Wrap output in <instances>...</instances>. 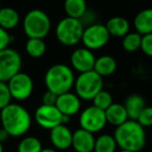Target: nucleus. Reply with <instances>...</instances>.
Masks as SVG:
<instances>
[{"label": "nucleus", "instance_id": "obj_35", "mask_svg": "<svg viewBox=\"0 0 152 152\" xmlns=\"http://www.w3.org/2000/svg\"><path fill=\"white\" fill-rule=\"evenodd\" d=\"M0 152H3V145L1 142H0Z\"/></svg>", "mask_w": 152, "mask_h": 152}, {"label": "nucleus", "instance_id": "obj_16", "mask_svg": "<svg viewBox=\"0 0 152 152\" xmlns=\"http://www.w3.org/2000/svg\"><path fill=\"white\" fill-rule=\"evenodd\" d=\"M105 27L110 37L123 38L130 30V24L126 18L117 16V17H113L107 20Z\"/></svg>", "mask_w": 152, "mask_h": 152}, {"label": "nucleus", "instance_id": "obj_7", "mask_svg": "<svg viewBox=\"0 0 152 152\" xmlns=\"http://www.w3.org/2000/svg\"><path fill=\"white\" fill-rule=\"evenodd\" d=\"M22 67L20 53L13 48H5L0 51V81L7 83L19 73Z\"/></svg>", "mask_w": 152, "mask_h": 152}, {"label": "nucleus", "instance_id": "obj_5", "mask_svg": "<svg viewBox=\"0 0 152 152\" xmlns=\"http://www.w3.org/2000/svg\"><path fill=\"white\" fill-rule=\"evenodd\" d=\"M75 94L80 100H93V98L103 89V77L94 70L79 73L74 81Z\"/></svg>", "mask_w": 152, "mask_h": 152}, {"label": "nucleus", "instance_id": "obj_4", "mask_svg": "<svg viewBox=\"0 0 152 152\" xmlns=\"http://www.w3.org/2000/svg\"><path fill=\"white\" fill-rule=\"evenodd\" d=\"M23 30L28 38H46L51 30L50 18L42 10H31L23 19Z\"/></svg>", "mask_w": 152, "mask_h": 152}, {"label": "nucleus", "instance_id": "obj_3", "mask_svg": "<svg viewBox=\"0 0 152 152\" xmlns=\"http://www.w3.org/2000/svg\"><path fill=\"white\" fill-rule=\"evenodd\" d=\"M44 80L47 90L58 96L71 91L74 87L75 76L69 66L56 64L46 71Z\"/></svg>", "mask_w": 152, "mask_h": 152}, {"label": "nucleus", "instance_id": "obj_25", "mask_svg": "<svg viewBox=\"0 0 152 152\" xmlns=\"http://www.w3.org/2000/svg\"><path fill=\"white\" fill-rule=\"evenodd\" d=\"M42 149V143L36 137H25L18 145V152H41Z\"/></svg>", "mask_w": 152, "mask_h": 152}, {"label": "nucleus", "instance_id": "obj_1", "mask_svg": "<svg viewBox=\"0 0 152 152\" xmlns=\"http://www.w3.org/2000/svg\"><path fill=\"white\" fill-rule=\"evenodd\" d=\"M2 128L10 137H18L25 134L31 126V117L28 110L17 103H10L0 110Z\"/></svg>", "mask_w": 152, "mask_h": 152}, {"label": "nucleus", "instance_id": "obj_34", "mask_svg": "<svg viewBox=\"0 0 152 152\" xmlns=\"http://www.w3.org/2000/svg\"><path fill=\"white\" fill-rule=\"evenodd\" d=\"M41 152H57L56 149H53V148H43Z\"/></svg>", "mask_w": 152, "mask_h": 152}, {"label": "nucleus", "instance_id": "obj_26", "mask_svg": "<svg viewBox=\"0 0 152 152\" xmlns=\"http://www.w3.org/2000/svg\"><path fill=\"white\" fill-rule=\"evenodd\" d=\"M142 34L139 32H128L125 37H123L122 47L127 52H134L141 48Z\"/></svg>", "mask_w": 152, "mask_h": 152}, {"label": "nucleus", "instance_id": "obj_29", "mask_svg": "<svg viewBox=\"0 0 152 152\" xmlns=\"http://www.w3.org/2000/svg\"><path fill=\"white\" fill-rule=\"evenodd\" d=\"M137 122L144 127H151L152 126V106H146L137 118Z\"/></svg>", "mask_w": 152, "mask_h": 152}, {"label": "nucleus", "instance_id": "obj_20", "mask_svg": "<svg viewBox=\"0 0 152 152\" xmlns=\"http://www.w3.org/2000/svg\"><path fill=\"white\" fill-rule=\"evenodd\" d=\"M93 70L101 77L110 76L114 74L117 70V61L110 55H101L96 58Z\"/></svg>", "mask_w": 152, "mask_h": 152}, {"label": "nucleus", "instance_id": "obj_36", "mask_svg": "<svg viewBox=\"0 0 152 152\" xmlns=\"http://www.w3.org/2000/svg\"><path fill=\"white\" fill-rule=\"evenodd\" d=\"M119 152H133V151H128V150H122V149H121Z\"/></svg>", "mask_w": 152, "mask_h": 152}, {"label": "nucleus", "instance_id": "obj_22", "mask_svg": "<svg viewBox=\"0 0 152 152\" xmlns=\"http://www.w3.org/2000/svg\"><path fill=\"white\" fill-rule=\"evenodd\" d=\"M64 9L67 17L80 19L88 10L86 0H65Z\"/></svg>", "mask_w": 152, "mask_h": 152}, {"label": "nucleus", "instance_id": "obj_12", "mask_svg": "<svg viewBox=\"0 0 152 152\" xmlns=\"http://www.w3.org/2000/svg\"><path fill=\"white\" fill-rule=\"evenodd\" d=\"M95 61L96 57L93 51L86 48V47L75 49L72 52L71 57H70L72 68L79 73H83V72L93 70Z\"/></svg>", "mask_w": 152, "mask_h": 152}, {"label": "nucleus", "instance_id": "obj_10", "mask_svg": "<svg viewBox=\"0 0 152 152\" xmlns=\"http://www.w3.org/2000/svg\"><path fill=\"white\" fill-rule=\"evenodd\" d=\"M7 87L13 99L26 100L30 97L34 91V81L28 74L19 72L7 81Z\"/></svg>", "mask_w": 152, "mask_h": 152}, {"label": "nucleus", "instance_id": "obj_13", "mask_svg": "<svg viewBox=\"0 0 152 152\" xmlns=\"http://www.w3.org/2000/svg\"><path fill=\"white\" fill-rule=\"evenodd\" d=\"M55 106L63 115L72 117L80 110L81 100L75 93L67 92L57 96Z\"/></svg>", "mask_w": 152, "mask_h": 152}, {"label": "nucleus", "instance_id": "obj_38", "mask_svg": "<svg viewBox=\"0 0 152 152\" xmlns=\"http://www.w3.org/2000/svg\"><path fill=\"white\" fill-rule=\"evenodd\" d=\"M150 152H152V151H150Z\"/></svg>", "mask_w": 152, "mask_h": 152}, {"label": "nucleus", "instance_id": "obj_28", "mask_svg": "<svg viewBox=\"0 0 152 152\" xmlns=\"http://www.w3.org/2000/svg\"><path fill=\"white\" fill-rule=\"evenodd\" d=\"M12 95L7 87V83L4 81H0V110L12 103Z\"/></svg>", "mask_w": 152, "mask_h": 152}, {"label": "nucleus", "instance_id": "obj_31", "mask_svg": "<svg viewBox=\"0 0 152 152\" xmlns=\"http://www.w3.org/2000/svg\"><path fill=\"white\" fill-rule=\"evenodd\" d=\"M12 41V38L10 36L9 31L5 30L4 28L0 27V51L3 49L7 48Z\"/></svg>", "mask_w": 152, "mask_h": 152}, {"label": "nucleus", "instance_id": "obj_30", "mask_svg": "<svg viewBox=\"0 0 152 152\" xmlns=\"http://www.w3.org/2000/svg\"><path fill=\"white\" fill-rule=\"evenodd\" d=\"M141 49L143 53L146 55L152 57V34H148L145 36H142Z\"/></svg>", "mask_w": 152, "mask_h": 152}, {"label": "nucleus", "instance_id": "obj_15", "mask_svg": "<svg viewBox=\"0 0 152 152\" xmlns=\"http://www.w3.org/2000/svg\"><path fill=\"white\" fill-rule=\"evenodd\" d=\"M73 132L67 125L61 124L50 130V142L56 150H66L72 145Z\"/></svg>", "mask_w": 152, "mask_h": 152}, {"label": "nucleus", "instance_id": "obj_19", "mask_svg": "<svg viewBox=\"0 0 152 152\" xmlns=\"http://www.w3.org/2000/svg\"><path fill=\"white\" fill-rule=\"evenodd\" d=\"M137 32L142 36L152 34V9H146L139 12L133 20Z\"/></svg>", "mask_w": 152, "mask_h": 152}, {"label": "nucleus", "instance_id": "obj_23", "mask_svg": "<svg viewBox=\"0 0 152 152\" xmlns=\"http://www.w3.org/2000/svg\"><path fill=\"white\" fill-rule=\"evenodd\" d=\"M46 43L44 42V39L37 38H28L27 42L25 44V50L29 56L34 58H39L43 56L46 52Z\"/></svg>", "mask_w": 152, "mask_h": 152}, {"label": "nucleus", "instance_id": "obj_21", "mask_svg": "<svg viewBox=\"0 0 152 152\" xmlns=\"http://www.w3.org/2000/svg\"><path fill=\"white\" fill-rule=\"evenodd\" d=\"M20 22V16L13 7H1L0 9V27L5 30L14 29Z\"/></svg>", "mask_w": 152, "mask_h": 152}, {"label": "nucleus", "instance_id": "obj_37", "mask_svg": "<svg viewBox=\"0 0 152 152\" xmlns=\"http://www.w3.org/2000/svg\"><path fill=\"white\" fill-rule=\"evenodd\" d=\"M0 9H1V5H0Z\"/></svg>", "mask_w": 152, "mask_h": 152}, {"label": "nucleus", "instance_id": "obj_8", "mask_svg": "<svg viewBox=\"0 0 152 152\" xmlns=\"http://www.w3.org/2000/svg\"><path fill=\"white\" fill-rule=\"evenodd\" d=\"M110 38V36L105 25L94 23L85 27L83 37H81V43L83 44V47L94 51L103 48L108 43Z\"/></svg>", "mask_w": 152, "mask_h": 152}, {"label": "nucleus", "instance_id": "obj_33", "mask_svg": "<svg viewBox=\"0 0 152 152\" xmlns=\"http://www.w3.org/2000/svg\"><path fill=\"white\" fill-rule=\"evenodd\" d=\"M9 137H10V134L7 133V131L5 130V129H3V128L0 129V142H1V143L5 142Z\"/></svg>", "mask_w": 152, "mask_h": 152}, {"label": "nucleus", "instance_id": "obj_6", "mask_svg": "<svg viewBox=\"0 0 152 152\" xmlns=\"http://www.w3.org/2000/svg\"><path fill=\"white\" fill-rule=\"evenodd\" d=\"M85 26L79 19L66 17L57 23L55 27V36L61 45L71 47L81 42Z\"/></svg>", "mask_w": 152, "mask_h": 152}, {"label": "nucleus", "instance_id": "obj_24", "mask_svg": "<svg viewBox=\"0 0 152 152\" xmlns=\"http://www.w3.org/2000/svg\"><path fill=\"white\" fill-rule=\"evenodd\" d=\"M117 143L114 135L101 134L95 140V147L93 152H116Z\"/></svg>", "mask_w": 152, "mask_h": 152}, {"label": "nucleus", "instance_id": "obj_11", "mask_svg": "<svg viewBox=\"0 0 152 152\" xmlns=\"http://www.w3.org/2000/svg\"><path fill=\"white\" fill-rule=\"evenodd\" d=\"M34 119L39 126L48 130L63 124V114L55 105H40L34 113Z\"/></svg>", "mask_w": 152, "mask_h": 152}, {"label": "nucleus", "instance_id": "obj_9", "mask_svg": "<svg viewBox=\"0 0 152 152\" xmlns=\"http://www.w3.org/2000/svg\"><path fill=\"white\" fill-rule=\"evenodd\" d=\"M106 124H107V121H106L104 110L94 105L88 106L87 108H85L79 116L80 128L90 131L92 133L101 131Z\"/></svg>", "mask_w": 152, "mask_h": 152}, {"label": "nucleus", "instance_id": "obj_27", "mask_svg": "<svg viewBox=\"0 0 152 152\" xmlns=\"http://www.w3.org/2000/svg\"><path fill=\"white\" fill-rule=\"evenodd\" d=\"M92 101H93L94 106L100 108V110H105L106 108L113 103V97H112V95H110V92L102 89L101 91L93 98Z\"/></svg>", "mask_w": 152, "mask_h": 152}, {"label": "nucleus", "instance_id": "obj_32", "mask_svg": "<svg viewBox=\"0 0 152 152\" xmlns=\"http://www.w3.org/2000/svg\"><path fill=\"white\" fill-rule=\"evenodd\" d=\"M57 99V95L47 90L42 96V104L45 105H55Z\"/></svg>", "mask_w": 152, "mask_h": 152}, {"label": "nucleus", "instance_id": "obj_17", "mask_svg": "<svg viewBox=\"0 0 152 152\" xmlns=\"http://www.w3.org/2000/svg\"><path fill=\"white\" fill-rule=\"evenodd\" d=\"M105 117L106 121L110 124L114 125V126H120L124 122H126L128 119V115L125 110V106L120 103H114L113 102L105 110Z\"/></svg>", "mask_w": 152, "mask_h": 152}, {"label": "nucleus", "instance_id": "obj_14", "mask_svg": "<svg viewBox=\"0 0 152 152\" xmlns=\"http://www.w3.org/2000/svg\"><path fill=\"white\" fill-rule=\"evenodd\" d=\"M95 140L94 133L79 128L73 132L71 147H73L75 152H93Z\"/></svg>", "mask_w": 152, "mask_h": 152}, {"label": "nucleus", "instance_id": "obj_2", "mask_svg": "<svg viewBox=\"0 0 152 152\" xmlns=\"http://www.w3.org/2000/svg\"><path fill=\"white\" fill-rule=\"evenodd\" d=\"M114 137L117 146L122 150L140 152L146 145L145 128L135 120H127L117 126Z\"/></svg>", "mask_w": 152, "mask_h": 152}, {"label": "nucleus", "instance_id": "obj_18", "mask_svg": "<svg viewBox=\"0 0 152 152\" xmlns=\"http://www.w3.org/2000/svg\"><path fill=\"white\" fill-rule=\"evenodd\" d=\"M123 105L125 106V110L128 115L129 120H137L142 110L146 107V101L142 96L137 95V94H132L129 95L128 97L125 99V102Z\"/></svg>", "mask_w": 152, "mask_h": 152}]
</instances>
